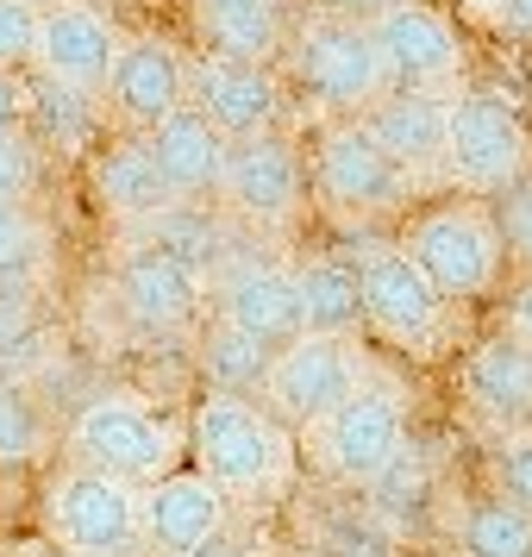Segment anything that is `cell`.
<instances>
[{"label":"cell","instance_id":"12","mask_svg":"<svg viewBox=\"0 0 532 557\" xmlns=\"http://www.w3.org/2000/svg\"><path fill=\"white\" fill-rule=\"evenodd\" d=\"M220 201L257 232H288L307 213V163L288 132H257L226 145Z\"/></svg>","mask_w":532,"mask_h":557},{"label":"cell","instance_id":"14","mask_svg":"<svg viewBox=\"0 0 532 557\" xmlns=\"http://www.w3.org/2000/svg\"><path fill=\"white\" fill-rule=\"evenodd\" d=\"M188 107L220 138H257L288 126V88L276 70L226 63V57H188Z\"/></svg>","mask_w":532,"mask_h":557},{"label":"cell","instance_id":"40","mask_svg":"<svg viewBox=\"0 0 532 557\" xmlns=\"http://www.w3.org/2000/svg\"><path fill=\"white\" fill-rule=\"evenodd\" d=\"M26 557H57V552H26Z\"/></svg>","mask_w":532,"mask_h":557},{"label":"cell","instance_id":"18","mask_svg":"<svg viewBox=\"0 0 532 557\" xmlns=\"http://www.w3.org/2000/svg\"><path fill=\"white\" fill-rule=\"evenodd\" d=\"M113 288H120L126 313L145 332H188V326H201V313H207V282L182 257L157 251L145 238H132L126 251H120Z\"/></svg>","mask_w":532,"mask_h":557},{"label":"cell","instance_id":"30","mask_svg":"<svg viewBox=\"0 0 532 557\" xmlns=\"http://www.w3.org/2000/svg\"><path fill=\"white\" fill-rule=\"evenodd\" d=\"M488 495H502L520 513H532V426L488 438Z\"/></svg>","mask_w":532,"mask_h":557},{"label":"cell","instance_id":"25","mask_svg":"<svg viewBox=\"0 0 532 557\" xmlns=\"http://www.w3.org/2000/svg\"><path fill=\"white\" fill-rule=\"evenodd\" d=\"M288 270H295L301 338H357L363 332V301H357V276L345 257H301Z\"/></svg>","mask_w":532,"mask_h":557},{"label":"cell","instance_id":"28","mask_svg":"<svg viewBox=\"0 0 532 557\" xmlns=\"http://www.w3.org/2000/svg\"><path fill=\"white\" fill-rule=\"evenodd\" d=\"M51 270V226L38 220V207H0V288L32 295Z\"/></svg>","mask_w":532,"mask_h":557},{"label":"cell","instance_id":"15","mask_svg":"<svg viewBox=\"0 0 532 557\" xmlns=\"http://www.w3.org/2000/svg\"><path fill=\"white\" fill-rule=\"evenodd\" d=\"M120 45H126V32L113 26L95 0H57V7H38V51H32V70L45 82H63V88L101 101L107 70H113Z\"/></svg>","mask_w":532,"mask_h":557},{"label":"cell","instance_id":"32","mask_svg":"<svg viewBox=\"0 0 532 557\" xmlns=\"http://www.w3.org/2000/svg\"><path fill=\"white\" fill-rule=\"evenodd\" d=\"M32 51H38V7L0 0V70H7V76L32 70Z\"/></svg>","mask_w":532,"mask_h":557},{"label":"cell","instance_id":"35","mask_svg":"<svg viewBox=\"0 0 532 557\" xmlns=\"http://www.w3.org/2000/svg\"><path fill=\"white\" fill-rule=\"evenodd\" d=\"M488 26H502L507 38H527V45H532V0H502Z\"/></svg>","mask_w":532,"mask_h":557},{"label":"cell","instance_id":"16","mask_svg":"<svg viewBox=\"0 0 532 557\" xmlns=\"http://www.w3.org/2000/svg\"><path fill=\"white\" fill-rule=\"evenodd\" d=\"M138 527H145V557H201L213 539L232 532V502L201 470L176 463L138 495Z\"/></svg>","mask_w":532,"mask_h":557},{"label":"cell","instance_id":"3","mask_svg":"<svg viewBox=\"0 0 532 557\" xmlns=\"http://www.w3.org/2000/svg\"><path fill=\"white\" fill-rule=\"evenodd\" d=\"M407 251V263L445 295L451 307H477L488 301L507 276V245H502V220L488 201H438L426 213H413L407 232L395 238Z\"/></svg>","mask_w":532,"mask_h":557},{"label":"cell","instance_id":"2","mask_svg":"<svg viewBox=\"0 0 532 557\" xmlns=\"http://www.w3.org/2000/svg\"><path fill=\"white\" fill-rule=\"evenodd\" d=\"M357 301H363V332L388 345L407 363H445L457 351V307L432 288L395 238H370L351 257Z\"/></svg>","mask_w":532,"mask_h":557},{"label":"cell","instance_id":"31","mask_svg":"<svg viewBox=\"0 0 532 557\" xmlns=\"http://www.w3.org/2000/svg\"><path fill=\"white\" fill-rule=\"evenodd\" d=\"M45 157L20 126H0V207H32Z\"/></svg>","mask_w":532,"mask_h":557},{"label":"cell","instance_id":"13","mask_svg":"<svg viewBox=\"0 0 532 557\" xmlns=\"http://www.w3.org/2000/svg\"><path fill=\"white\" fill-rule=\"evenodd\" d=\"M182 107H188V57L170 38H126L101 88V113L113 120V132L145 138Z\"/></svg>","mask_w":532,"mask_h":557},{"label":"cell","instance_id":"27","mask_svg":"<svg viewBox=\"0 0 532 557\" xmlns=\"http://www.w3.org/2000/svg\"><path fill=\"white\" fill-rule=\"evenodd\" d=\"M270 345H257V338H245L238 326H226V320H213L207 313L201 338H195V363H201V382L207 395H251L263 388V370H270Z\"/></svg>","mask_w":532,"mask_h":557},{"label":"cell","instance_id":"38","mask_svg":"<svg viewBox=\"0 0 532 557\" xmlns=\"http://www.w3.org/2000/svg\"><path fill=\"white\" fill-rule=\"evenodd\" d=\"M457 7H463V13H477V20H495V7H502V0H457Z\"/></svg>","mask_w":532,"mask_h":557},{"label":"cell","instance_id":"29","mask_svg":"<svg viewBox=\"0 0 532 557\" xmlns=\"http://www.w3.org/2000/svg\"><path fill=\"white\" fill-rule=\"evenodd\" d=\"M51 457V420L32 401V388L0 382V470H26Z\"/></svg>","mask_w":532,"mask_h":557},{"label":"cell","instance_id":"19","mask_svg":"<svg viewBox=\"0 0 532 557\" xmlns=\"http://www.w3.org/2000/svg\"><path fill=\"white\" fill-rule=\"evenodd\" d=\"M357 126L370 132V145H376L413 188H438V182H445V101H426V95H382L376 107L357 113Z\"/></svg>","mask_w":532,"mask_h":557},{"label":"cell","instance_id":"37","mask_svg":"<svg viewBox=\"0 0 532 557\" xmlns=\"http://www.w3.org/2000/svg\"><path fill=\"white\" fill-rule=\"evenodd\" d=\"M382 7H395V0H326L332 20H351V26H370Z\"/></svg>","mask_w":532,"mask_h":557},{"label":"cell","instance_id":"7","mask_svg":"<svg viewBox=\"0 0 532 557\" xmlns=\"http://www.w3.org/2000/svg\"><path fill=\"white\" fill-rule=\"evenodd\" d=\"M182 451H188V426L163 420L138 395H101L70 420V463L120 476L132 488H151L157 476H170Z\"/></svg>","mask_w":532,"mask_h":557},{"label":"cell","instance_id":"33","mask_svg":"<svg viewBox=\"0 0 532 557\" xmlns=\"http://www.w3.org/2000/svg\"><path fill=\"white\" fill-rule=\"evenodd\" d=\"M502 245L520 263L532 270V182H514V195H507V220H502Z\"/></svg>","mask_w":532,"mask_h":557},{"label":"cell","instance_id":"21","mask_svg":"<svg viewBox=\"0 0 532 557\" xmlns=\"http://www.w3.org/2000/svg\"><path fill=\"white\" fill-rule=\"evenodd\" d=\"M457 382H463V401L477 407L495 432L532 426V351L520 338H477L470 351L457 357Z\"/></svg>","mask_w":532,"mask_h":557},{"label":"cell","instance_id":"17","mask_svg":"<svg viewBox=\"0 0 532 557\" xmlns=\"http://www.w3.org/2000/svg\"><path fill=\"white\" fill-rule=\"evenodd\" d=\"M207 288H213V307H207V313H213V320H226V326H238L245 338H257V345L282 351V345H295V338H301V313H295V270L276 263V257L232 263V270H220Z\"/></svg>","mask_w":532,"mask_h":557},{"label":"cell","instance_id":"20","mask_svg":"<svg viewBox=\"0 0 532 557\" xmlns=\"http://www.w3.org/2000/svg\"><path fill=\"white\" fill-rule=\"evenodd\" d=\"M82 170H88V188H95L101 213H107V220H120L126 232H145L157 213H170V207H176L170 182L157 176L151 145H145V138L113 132V138L95 145V157H88Z\"/></svg>","mask_w":532,"mask_h":557},{"label":"cell","instance_id":"5","mask_svg":"<svg viewBox=\"0 0 532 557\" xmlns=\"http://www.w3.org/2000/svg\"><path fill=\"white\" fill-rule=\"evenodd\" d=\"M307 163V201H320L326 213H338L345 226H376L407 213V201L420 195L413 182L370 145V132L357 120H326L313 132V145L301 151Z\"/></svg>","mask_w":532,"mask_h":557},{"label":"cell","instance_id":"24","mask_svg":"<svg viewBox=\"0 0 532 557\" xmlns=\"http://www.w3.org/2000/svg\"><path fill=\"white\" fill-rule=\"evenodd\" d=\"M101 126H107V113L95 95H76V88L45 82V76L26 82V120H20V132L38 145V157L51 151V157H70V163H88L95 145H101Z\"/></svg>","mask_w":532,"mask_h":557},{"label":"cell","instance_id":"34","mask_svg":"<svg viewBox=\"0 0 532 557\" xmlns=\"http://www.w3.org/2000/svg\"><path fill=\"white\" fill-rule=\"evenodd\" d=\"M502 332H507V338H520V345L532 351V276L520 282L514 295H507V307H502Z\"/></svg>","mask_w":532,"mask_h":557},{"label":"cell","instance_id":"36","mask_svg":"<svg viewBox=\"0 0 532 557\" xmlns=\"http://www.w3.org/2000/svg\"><path fill=\"white\" fill-rule=\"evenodd\" d=\"M26 120V82L0 70V126H20Z\"/></svg>","mask_w":532,"mask_h":557},{"label":"cell","instance_id":"4","mask_svg":"<svg viewBox=\"0 0 532 557\" xmlns=\"http://www.w3.org/2000/svg\"><path fill=\"white\" fill-rule=\"evenodd\" d=\"M282 88H301L307 107L326 120H357L363 107H376L388 88H382V63L370 32L351 26V20H332V13H313L288 32L282 45Z\"/></svg>","mask_w":532,"mask_h":557},{"label":"cell","instance_id":"11","mask_svg":"<svg viewBox=\"0 0 532 557\" xmlns=\"http://www.w3.org/2000/svg\"><path fill=\"white\" fill-rule=\"evenodd\" d=\"M370 45H376V63H382V88L388 95H426V101H451L463 88V38L457 26L426 7V0H395L370 20Z\"/></svg>","mask_w":532,"mask_h":557},{"label":"cell","instance_id":"8","mask_svg":"<svg viewBox=\"0 0 532 557\" xmlns=\"http://www.w3.org/2000/svg\"><path fill=\"white\" fill-rule=\"evenodd\" d=\"M138 495L120 476L101 470H57L45 488V539L57 557H145V527H138Z\"/></svg>","mask_w":532,"mask_h":557},{"label":"cell","instance_id":"9","mask_svg":"<svg viewBox=\"0 0 532 557\" xmlns=\"http://www.w3.org/2000/svg\"><path fill=\"white\" fill-rule=\"evenodd\" d=\"M301 451L313 457L320 476L345 482V488L388 476V463L407 451V395L388 376H370L338 413H326L307 432Z\"/></svg>","mask_w":532,"mask_h":557},{"label":"cell","instance_id":"22","mask_svg":"<svg viewBox=\"0 0 532 557\" xmlns=\"http://www.w3.org/2000/svg\"><path fill=\"white\" fill-rule=\"evenodd\" d=\"M188 20L201 57H226V63L276 70L288 45V0H188Z\"/></svg>","mask_w":532,"mask_h":557},{"label":"cell","instance_id":"39","mask_svg":"<svg viewBox=\"0 0 532 557\" xmlns=\"http://www.w3.org/2000/svg\"><path fill=\"white\" fill-rule=\"evenodd\" d=\"M26 7H57V0H26Z\"/></svg>","mask_w":532,"mask_h":557},{"label":"cell","instance_id":"10","mask_svg":"<svg viewBox=\"0 0 532 557\" xmlns=\"http://www.w3.org/2000/svg\"><path fill=\"white\" fill-rule=\"evenodd\" d=\"M363 382H370V351L357 338H295V345H282L270 357L257 401L270 407L295 438H307L326 413L351 401Z\"/></svg>","mask_w":532,"mask_h":557},{"label":"cell","instance_id":"26","mask_svg":"<svg viewBox=\"0 0 532 557\" xmlns=\"http://www.w3.org/2000/svg\"><path fill=\"white\" fill-rule=\"evenodd\" d=\"M451 552L457 557H532V513H520L502 495H470L451 513Z\"/></svg>","mask_w":532,"mask_h":557},{"label":"cell","instance_id":"1","mask_svg":"<svg viewBox=\"0 0 532 557\" xmlns=\"http://www.w3.org/2000/svg\"><path fill=\"white\" fill-rule=\"evenodd\" d=\"M188 470H201L232 507L282 502L301 476V438L251 395H201L188 407Z\"/></svg>","mask_w":532,"mask_h":557},{"label":"cell","instance_id":"6","mask_svg":"<svg viewBox=\"0 0 532 557\" xmlns=\"http://www.w3.org/2000/svg\"><path fill=\"white\" fill-rule=\"evenodd\" d=\"M532 170V132L520 107L495 88H457L445 101V188H463V201L502 195Z\"/></svg>","mask_w":532,"mask_h":557},{"label":"cell","instance_id":"23","mask_svg":"<svg viewBox=\"0 0 532 557\" xmlns=\"http://www.w3.org/2000/svg\"><path fill=\"white\" fill-rule=\"evenodd\" d=\"M145 145H151V163H157V176L170 182L176 207L220 201V176H226L232 138H220L195 107H182V113H170L157 132H145Z\"/></svg>","mask_w":532,"mask_h":557}]
</instances>
